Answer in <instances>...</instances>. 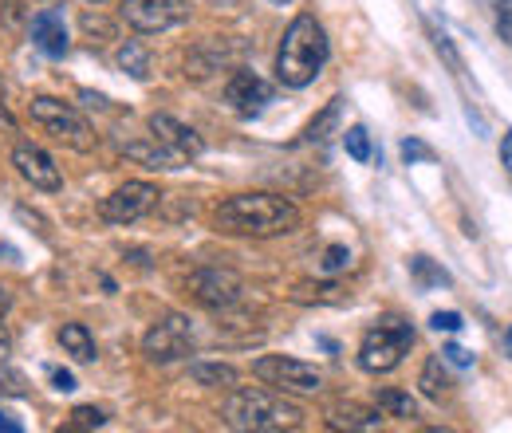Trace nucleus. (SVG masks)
<instances>
[{
    "label": "nucleus",
    "mask_w": 512,
    "mask_h": 433,
    "mask_svg": "<svg viewBox=\"0 0 512 433\" xmlns=\"http://www.w3.org/2000/svg\"><path fill=\"white\" fill-rule=\"evenodd\" d=\"M253 374L284 394H316L323 386V374L316 367H308L300 359H284V355H260L253 363Z\"/></svg>",
    "instance_id": "0eeeda50"
},
{
    "label": "nucleus",
    "mask_w": 512,
    "mask_h": 433,
    "mask_svg": "<svg viewBox=\"0 0 512 433\" xmlns=\"http://www.w3.org/2000/svg\"><path fill=\"white\" fill-rule=\"evenodd\" d=\"M272 4H280V8H284V4H292V0H272Z\"/></svg>",
    "instance_id": "37998d69"
},
{
    "label": "nucleus",
    "mask_w": 512,
    "mask_h": 433,
    "mask_svg": "<svg viewBox=\"0 0 512 433\" xmlns=\"http://www.w3.org/2000/svg\"><path fill=\"white\" fill-rule=\"evenodd\" d=\"M225 422L233 430H253V433L296 430L304 422V410L296 402H288L284 394H272V390H260V386H241L225 402Z\"/></svg>",
    "instance_id": "7ed1b4c3"
},
{
    "label": "nucleus",
    "mask_w": 512,
    "mask_h": 433,
    "mask_svg": "<svg viewBox=\"0 0 512 433\" xmlns=\"http://www.w3.org/2000/svg\"><path fill=\"white\" fill-rule=\"evenodd\" d=\"M430 36H434V48H438V56H446L449 67H453V71H461V56L453 52V44H449V36H446V32H438V28H434Z\"/></svg>",
    "instance_id": "2f4dec72"
},
{
    "label": "nucleus",
    "mask_w": 512,
    "mask_h": 433,
    "mask_svg": "<svg viewBox=\"0 0 512 433\" xmlns=\"http://www.w3.org/2000/svg\"><path fill=\"white\" fill-rule=\"evenodd\" d=\"M501 166L512 178V130H505V138H501Z\"/></svg>",
    "instance_id": "f704fd0d"
},
{
    "label": "nucleus",
    "mask_w": 512,
    "mask_h": 433,
    "mask_svg": "<svg viewBox=\"0 0 512 433\" xmlns=\"http://www.w3.org/2000/svg\"><path fill=\"white\" fill-rule=\"evenodd\" d=\"M430 327L453 335V331H461V327H465V319H461V311H434V315H430Z\"/></svg>",
    "instance_id": "c756f323"
},
{
    "label": "nucleus",
    "mask_w": 512,
    "mask_h": 433,
    "mask_svg": "<svg viewBox=\"0 0 512 433\" xmlns=\"http://www.w3.org/2000/svg\"><path fill=\"white\" fill-rule=\"evenodd\" d=\"M154 205H158V189L150 186V182H127V186H119L115 193H107L99 201V217L107 225H134Z\"/></svg>",
    "instance_id": "9d476101"
},
{
    "label": "nucleus",
    "mask_w": 512,
    "mask_h": 433,
    "mask_svg": "<svg viewBox=\"0 0 512 433\" xmlns=\"http://www.w3.org/2000/svg\"><path fill=\"white\" fill-rule=\"evenodd\" d=\"M0 430H4V433H20L24 426H20L12 414H4V410H0Z\"/></svg>",
    "instance_id": "e433bc0d"
},
{
    "label": "nucleus",
    "mask_w": 512,
    "mask_h": 433,
    "mask_svg": "<svg viewBox=\"0 0 512 433\" xmlns=\"http://www.w3.org/2000/svg\"><path fill=\"white\" fill-rule=\"evenodd\" d=\"M442 359L453 363V367H473V355H469L465 347H457V343H449L446 351H442Z\"/></svg>",
    "instance_id": "473e14b6"
},
{
    "label": "nucleus",
    "mask_w": 512,
    "mask_h": 433,
    "mask_svg": "<svg viewBox=\"0 0 512 433\" xmlns=\"http://www.w3.org/2000/svg\"><path fill=\"white\" fill-rule=\"evenodd\" d=\"M83 32L91 36V44H103V40H115V24L107 20V16H99V12H83Z\"/></svg>",
    "instance_id": "bb28decb"
},
{
    "label": "nucleus",
    "mask_w": 512,
    "mask_h": 433,
    "mask_svg": "<svg viewBox=\"0 0 512 433\" xmlns=\"http://www.w3.org/2000/svg\"><path fill=\"white\" fill-rule=\"evenodd\" d=\"M327 56H331V48H327L323 24L312 12H300V16L288 24L284 40H280V52H276V79H280L284 87L300 91V87H308V83L320 79Z\"/></svg>",
    "instance_id": "f03ea898"
},
{
    "label": "nucleus",
    "mask_w": 512,
    "mask_h": 433,
    "mask_svg": "<svg viewBox=\"0 0 512 433\" xmlns=\"http://www.w3.org/2000/svg\"><path fill=\"white\" fill-rule=\"evenodd\" d=\"M142 355L150 363H178L193 355V327L186 315H162L146 335H142Z\"/></svg>",
    "instance_id": "423d86ee"
},
{
    "label": "nucleus",
    "mask_w": 512,
    "mask_h": 433,
    "mask_svg": "<svg viewBox=\"0 0 512 433\" xmlns=\"http://www.w3.org/2000/svg\"><path fill=\"white\" fill-rule=\"evenodd\" d=\"M56 339H60L64 355H71L75 363H95V355H99V347H95V335H91L83 323H64V327L56 331Z\"/></svg>",
    "instance_id": "dca6fc26"
},
{
    "label": "nucleus",
    "mask_w": 512,
    "mask_h": 433,
    "mask_svg": "<svg viewBox=\"0 0 512 433\" xmlns=\"http://www.w3.org/2000/svg\"><path fill=\"white\" fill-rule=\"evenodd\" d=\"M28 115H32V123H40L56 142H64L71 150H79V154H87L91 146H95V130L87 126V119L64 103V99H52V95H36L32 103H28Z\"/></svg>",
    "instance_id": "39448f33"
},
{
    "label": "nucleus",
    "mask_w": 512,
    "mask_h": 433,
    "mask_svg": "<svg viewBox=\"0 0 512 433\" xmlns=\"http://www.w3.org/2000/svg\"><path fill=\"white\" fill-rule=\"evenodd\" d=\"M99 426H107V414L103 410H95V406L71 410V430H99Z\"/></svg>",
    "instance_id": "cd10ccee"
},
{
    "label": "nucleus",
    "mask_w": 512,
    "mask_h": 433,
    "mask_svg": "<svg viewBox=\"0 0 512 433\" xmlns=\"http://www.w3.org/2000/svg\"><path fill=\"white\" fill-rule=\"evenodd\" d=\"M343 146H347V154L355 162H371V134H367V126H351L343 134Z\"/></svg>",
    "instance_id": "a878e982"
},
{
    "label": "nucleus",
    "mask_w": 512,
    "mask_h": 433,
    "mask_svg": "<svg viewBox=\"0 0 512 433\" xmlns=\"http://www.w3.org/2000/svg\"><path fill=\"white\" fill-rule=\"evenodd\" d=\"M150 138H158L162 146H170L174 154H182V158H197L205 146H201V138H197V130L186 123H178L174 115H150Z\"/></svg>",
    "instance_id": "ddd939ff"
},
{
    "label": "nucleus",
    "mask_w": 512,
    "mask_h": 433,
    "mask_svg": "<svg viewBox=\"0 0 512 433\" xmlns=\"http://www.w3.org/2000/svg\"><path fill=\"white\" fill-rule=\"evenodd\" d=\"M213 4H233V0H213Z\"/></svg>",
    "instance_id": "c03bdc74"
},
{
    "label": "nucleus",
    "mask_w": 512,
    "mask_h": 433,
    "mask_svg": "<svg viewBox=\"0 0 512 433\" xmlns=\"http://www.w3.org/2000/svg\"><path fill=\"white\" fill-rule=\"evenodd\" d=\"M123 20H127L134 32H170L178 24L190 20V4L186 0H123Z\"/></svg>",
    "instance_id": "1a4fd4ad"
},
{
    "label": "nucleus",
    "mask_w": 512,
    "mask_h": 433,
    "mask_svg": "<svg viewBox=\"0 0 512 433\" xmlns=\"http://www.w3.org/2000/svg\"><path fill=\"white\" fill-rule=\"evenodd\" d=\"M351 264V252H347V245H331V248H323V260H320V268L323 272H343Z\"/></svg>",
    "instance_id": "c85d7f7f"
},
{
    "label": "nucleus",
    "mask_w": 512,
    "mask_h": 433,
    "mask_svg": "<svg viewBox=\"0 0 512 433\" xmlns=\"http://www.w3.org/2000/svg\"><path fill=\"white\" fill-rule=\"evenodd\" d=\"M418 386H422V394L426 398H442V394H449V374H446V359L442 355H430L426 359V367H422V374H418Z\"/></svg>",
    "instance_id": "a211bd4d"
},
{
    "label": "nucleus",
    "mask_w": 512,
    "mask_h": 433,
    "mask_svg": "<svg viewBox=\"0 0 512 433\" xmlns=\"http://www.w3.org/2000/svg\"><path fill=\"white\" fill-rule=\"evenodd\" d=\"M190 378L197 386H209V390H229L237 386V371L229 363H193Z\"/></svg>",
    "instance_id": "f3484780"
},
{
    "label": "nucleus",
    "mask_w": 512,
    "mask_h": 433,
    "mask_svg": "<svg viewBox=\"0 0 512 433\" xmlns=\"http://www.w3.org/2000/svg\"><path fill=\"white\" fill-rule=\"evenodd\" d=\"M505 351H509V355H512V327H509V331H505Z\"/></svg>",
    "instance_id": "79ce46f5"
},
{
    "label": "nucleus",
    "mask_w": 512,
    "mask_h": 433,
    "mask_svg": "<svg viewBox=\"0 0 512 433\" xmlns=\"http://www.w3.org/2000/svg\"><path fill=\"white\" fill-rule=\"evenodd\" d=\"M12 166H16V174L32 189H44V193L64 189V174H60L56 158L48 150H40L36 142H16L12 146Z\"/></svg>",
    "instance_id": "9b49d317"
},
{
    "label": "nucleus",
    "mask_w": 512,
    "mask_h": 433,
    "mask_svg": "<svg viewBox=\"0 0 512 433\" xmlns=\"http://www.w3.org/2000/svg\"><path fill=\"white\" fill-rule=\"evenodd\" d=\"M339 107H343V99H331L327 107H323V115L320 119H312V126H308V142H323L331 130H335V123H339Z\"/></svg>",
    "instance_id": "b1692460"
},
{
    "label": "nucleus",
    "mask_w": 512,
    "mask_h": 433,
    "mask_svg": "<svg viewBox=\"0 0 512 433\" xmlns=\"http://www.w3.org/2000/svg\"><path fill=\"white\" fill-rule=\"evenodd\" d=\"M127 158H134L138 166H150V170H182V154H174L170 146H162L158 138L154 142H130Z\"/></svg>",
    "instance_id": "2eb2a0df"
},
{
    "label": "nucleus",
    "mask_w": 512,
    "mask_h": 433,
    "mask_svg": "<svg viewBox=\"0 0 512 433\" xmlns=\"http://www.w3.org/2000/svg\"><path fill=\"white\" fill-rule=\"evenodd\" d=\"M410 347H414V327L402 323V319H383V323H375L363 335V343H359V367L367 374L394 371L406 359Z\"/></svg>",
    "instance_id": "20e7f679"
},
{
    "label": "nucleus",
    "mask_w": 512,
    "mask_h": 433,
    "mask_svg": "<svg viewBox=\"0 0 512 433\" xmlns=\"http://www.w3.org/2000/svg\"><path fill=\"white\" fill-rule=\"evenodd\" d=\"M497 32H501V40L512 48V12H501V16H497Z\"/></svg>",
    "instance_id": "c9c22d12"
},
{
    "label": "nucleus",
    "mask_w": 512,
    "mask_h": 433,
    "mask_svg": "<svg viewBox=\"0 0 512 433\" xmlns=\"http://www.w3.org/2000/svg\"><path fill=\"white\" fill-rule=\"evenodd\" d=\"M402 158L406 162H434V150L426 142H418V138H406L402 142Z\"/></svg>",
    "instance_id": "7c9ffc66"
},
{
    "label": "nucleus",
    "mask_w": 512,
    "mask_h": 433,
    "mask_svg": "<svg viewBox=\"0 0 512 433\" xmlns=\"http://www.w3.org/2000/svg\"><path fill=\"white\" fill-rule=\"evenodd\" d=\"M119 67L134 75V79H150V56H146V48L138 44V40H127L123 48H119Z\"/></svg>",
    "instance_id": "4be33fe9"
},
{
    "label": "nucleus",
    "mask_w": 512,
    "mask_h": 433,
    "mask_svg": "<svg viewBox=\"0 0 512 433\" xmlns=\"http://www.w3.org/2000/svg\"><path fill=\"white\" fill-rule=\"evenodd\" d=\"M213 225L233 237H284L300 229V209L280 193H237L213 209Z\"/></svg>",
    "instance_id": "f257e3e1"
},
{
    "label": "nucleus",
    "mask_w": 512,
    "mask_h": 433,
    "mask_svg": "<svg viewBox=\"0 0 512 433\" xmlns=\"http://www.w3.org/2000/svg\"><path fill=\"white\" fill-rule=\"evenodd\" d=\"M186 288H190V296L201 308H213V311H229L245 300V284L229 268H197L190 280H186Z\"/></svg>",
    "instance_id": "6e6552de"
},
{
    "label": "nucleus",
    "mask_w": 512,
    "mask_h": 433,
    "mask_svg": "<svg viewBox=\"0 0 512 433\" xmlns=\"http://www.w3.org/2000/svg\"><path fill=\"white\" fill-rule=\"evenodd\" d=\"M375 406H379L383 414H390V418H402V422L418 418V402H414L410 394H402V390H390V386L375 394Z\"/></svg>",
    "instance_id": "6ab92c4d"
},
{
    "label": "nucleus",
    "mask_w": 512,
    "mask_h": 433,
    "mask_svg": "<svg viewBox=\"0 0 512 433\" xmlns=\"http://www.w3.org/2000/svg\"><path fill=\"white\" fill-rule=\"evenodd\" d=\"M32 40L40 52H48L52 60H64L67 56V28L56 12H36L32 16Z\"/></svg>",
    "instance_id": "4468645a"
},
{
    "label": "nucleus",
    "mask_w": 512,
    "mask_h": 433,
    "mask_svg": "<svg viewBox=\"0 0 512 433\" xmlns=\"http://www.w3.org/2000/svg\"><path fill=\"white\" fill-rule=\"evenodd\" d=\"M8 355V331H4V323H0V359Z\"/></svg>",
    "instance_id": "ea45409f"
},
{
    "label": "nucleus",
    "mask_w": 512,
    "mask_h": 433,
    "mask_svg": "<svg viewBox=\"0 0 512 433\" xmlns=\"http://www.w3.org/2000/svg\"><path fill=\"white\" fill-rule=\"evenodd\" d=\"M8 308H12V296H8V288H4V284H0V319H4V315H8Z\"/></svg>",
    "instance_id": "58836bf2"
},
{
    "label": "nucleus",
    "mask_w": 512,
    "mask_h": 433,
    "mask_svg": "<svg viewBox=\"0 0 512 433\" xmlns=\"http://www.w3.org/2000/svg\"><path fill=\"white\" fill-rule=\"evenodd\" d=\"M292 300H300V304H343L347 300V292L339 288V284H300L296 292H292Z\"/></svg>",
    "instance_id": "5701e85b"
},
{
    "label": "nucleus",
    "mask_w": 512,
    "mask_h": 433,
    "mask_svg": "<svg viewBox=\"0 0 512 433\" xmlns=\"http://www.w3.org/2000/svg\"><path fill=\"white\" fill-rule=\"evenodd\" d=\"M28 394V378L8 367V359H0V398H24Z\"/></svg>",
    "instance_id": "393cba45"
},
{
    "label": "nucleus",
    "mask_w": 512,
    "mask_h": 433,
    "mask_svg": "<svg viewBox=\"0 0 512 433\" xmlns=\"http://www.w3.org/2000/svg\"><path fill=\"white\" fill-rule=\"evenodd\" d=\"M410 276H414L422 288H446L449 284V272L438 268L430 256H410Z\"/></svg>",
    "instance_id": "412c9836"
},
{
    "label": "nucleus",
    "mask_w": 512,
    "mask_h": 433,
    "mask_svg": "<svg viewBox=\"0 0 512 433\" xmlns=\"http://www.w3.org/2000/svg\"><path fill=\"white\" fill-rule=\"evenodd\" d=\"M225 103H229L241 119H256V115L272 103V87H268L256 71H233V79L225 83Z\"/></svg>",
    "instance_id": "f8f14e48"
},
{
    "label": "nucleus",
    "mask_w": 512,
    "mask_h": 433,
    "mask_svg": "<svg viewBox=\"0 0 512 433\" xmlns=\"http://www.w3.org/2000/svg\"><path fill=\"white\" fill-rule=\"evenodd\" d=\"M331 426L335 430H375L379 426V410H359V406H343L331 414Z\"/></svg>",
    "instance_id": "aec40b11"
},
{
    "label": "nucleus",
    "mask_w": 512,
    "mask_h": 433,
    "mask_svg": "<svg viewBox=\"0 0 512 433\" xmlns=\"http://www.w3.org/2000/svg\"><path fill=\"white\" fill-rule=\"evenodd\" d=\"M91 4H103V0H91Z\"/></svg>",
    "instance_id": "a18cd8bd"
},
{
    "label": "nucleus",
    "mask_w": 512,
    "mask_h": 433,
    "mask_svg": "<svg viewBox=\"0 0 512 433\" xmlns=\"http://www.w3.org/2000/svg\"><path fill=\"white\" fill-rule=\"evenodd\" d=\"M52 386H56L60 394H71V390H75V374L60 371V367H56V371H52Z\"/></svg>",
    "instance_id": "72a5a7b5"
},
{
    "label": "nucleus",
    "mask_w": 512,
    "mask_h": 433,
    "mask_svg": "<svg viewBox=\"0 0 512 433\" xmlns=\"http://www.w3.org/2000/svg\"><path fill=\"white\" fill-rule=\"evenodd\" d=\"M79 99H83L87 107H107V99H103V95H91V91H79Z\"/></svg>",
    "instance_id": "4c0bfd02"
},
{
    "label": "nucleus",
    "mask_w": 512,
    "mask_h": 433,
    "mask_svg": "<svg viewBox=\"0 0 512 433\" xmlns=\"http://www.w3.org/2000/svg\"><path fill=\"white\" fill-rule=\"evenodd\" d=\"M0 119H4V123H12V119H8V111H4V79H0Z\"/></svg>",
    "instance_id": "a19ab883"
}]
</instances>
